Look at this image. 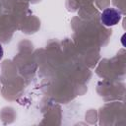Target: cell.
I'll use <instances>...</instances> for the list:
<instances>
[{
  "mask_svg": "<svg viewBox=\"0 0 126 126\" xmlns=\"http://www.w3.org/2000/svg\"><path fill=\"white\" fill-rule=\"evenodd\" d=\"M3 54H4V51H3V47H2V45L0 44V60L2 59V57H3Z\"/></svg>",
  "mask_w": 126,
  "mask_h": 126,
  "instance_id": "7a4b0ae2",
  "label": "cell"
},
{
  "mask_svg": "<svg viewBox=\"0 0 126 126\" xmlns=\"http://www.w3.org/2000/svg\"><path fill=\"white\" fill-rule=\"evenodd\" d=\"M120 20H121V13L114 8H106L105 10L102 11L100 16L101 23L106 27L114 26L118 24Z\"/></svg>",
  "mask_w": 126,
  "mask_h": 126,
  "instance_id": "6da1fadb",
  "label": "cell"
}]
</instances>
